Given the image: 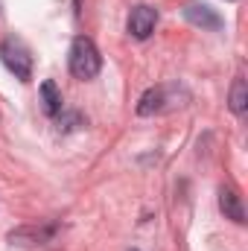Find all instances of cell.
<instances>
[{"label":"cell","mask_w":248,"mask_h":251,"mask_svg":"<svg viewBox=\"0 0 248 251\" xmlns=\"http://www.w3.org/2000/svg\"><path fill=\"white\" fill-rule=\"evenodd\" d=\"M67 67H70V73H73L76 79H94V76L99 73V67H102V59H99L97 44H94L91 38H85V35L73 38L70 53H67Z\"/></svg>","instance_id":"6da1fadb"},{"label":"cell","mask_w":248,"mask_h":251,"mask_svg":"<svg viewBox=\"0 0 248 251\" xmlns=\"http://www.w3.org/2000/svg\"><path fill=\"white\" fill-rule=\"evenodd\" d=\"M0 62L6 64L9 73H15V79H21V82L32 79V56H29V50L21 38L9 35V38L0 41Z\"/></svg>","instance_id":"7a4b0ae2"},{"label":"cell","mask_w":248,"mask_h":251,"mask_svg":"<svg viewBox=\"0 0 248 251\" xmlns=\"http://www.w3.org/2000/svg\"><path fill=\"white\" fill-rule=\"evenodd\" d=\"M155 24H158V9H152V6H134V9L128 12L125 29H128L131 38L146 41V38L155 32Z\"/></svg>","instance_id":"3957f363"},{"label":"cell","mask_w":248,"mask_h":251,"mask_svg":"<svg viewBox=\"0 0 248 251\" xmlns=\"http://www.w3.org/2000/svg\"><path fill=\"white\" fill-rule=\"evenodd\" d=\"M184 18H187V24H193V26H198V29H210V32H216V29L225 26L222 15H219L216 9H210L207 3H187Z\"/></svg>","instance_id":"277c9868"},{"label":"cell","mask_w":248,"mask_h":251,"mask_svg":"<svg viewBox=\"0 0 248 251\" xmlns=\"http://www.w3.org/2000/svg\"><path fill=\"white\" fill-rule=\"evenodd\" d=\"M56 225H29V228H18V231H12L9 234V240L12 243H18V246H41V243H50L53 237H56Z\"/></svg>","instance_id":"5b68a950"},{"label":"cell","mask_w":248,"mask_h":251,"mask_svg":"<svg viewBox=\"0 0 248 251\" xmlns=\"http://www.w3.org/2000/svg\"><path fill=\"white\" fill-rule=\"evenodd\" d=\"M219 210L225 213V219H231V222H237V225L246 222V207H243V201H240V196H237L234 187L219 190Z\"/></svg>","instance_id":"8992f818"},{"label":"cell","mask_w":248,"mask_h":251,"mask_svg":"<svg viewBox=\"0 0 248 251\" xmlns=\"http://www.w3.org/2000/svg\"><path fill=\"white\" fill-rule=\"evenodd\" d=\"M167 88H149L143 97H140V102H137V114L140 117H152V114H161L164 108H167Z\"/></svg>","instance_id":"52a82bcc"},{"label":"cell","mask_w":248,"mask_h":251,"mask_svg":"<svg viewBox=\"0 0 248 251\" xmlns=\"http://www.w3.org/2000/svg\"><path fill=\"white\" fill-rule=\"evenodd\" d=\"M64 108V100H62V91L56 88V82H41V111L47 117H56L59 111Z\"/></svg>","instance_id":"ba28073f"},{"label":"cell","mask_w":248,"mask_h":251,"mask_svg":"<svg viewBox=\"0 0 248 251\" xmlns=\"http://www.w3.org/2000/svg\"><path fill=\"white\" fill-rule=\"evenodd\" d=\"M228 102H231V111H234V114H240V117L246 114V108H248V88H246V79H243V76H237V79H234Z\"/></svg>","instance_id":"9c48e42d"},{"label":"cell","mask_w":248,"mask_h":251,"mask_svg":"<svg viewBox=\"0 0 248 251\" xmlns=\"http://www.w3.org/2000/svg\"><path fill=\"white\" fill-rule=\"evenodd\" d=\"M53 120H56V128H59V131H73V128L82 126V114H79V111H64L62 108Z\"/></svg>","instance_id":"30bf717a"},{"label":"cell","mask_w":248,"mask_h":251,"mask_svg":"<svg viewBox=\"0 0 248 251\" xmlns=\"http://www.w3.org/2000/svg\"><path fill=\"white\" fill-rule=\"evenodd\" d=\"M131 251H137V249H131Z\"/></svg>","instance_id":"8fae6325"}]
</instances>
